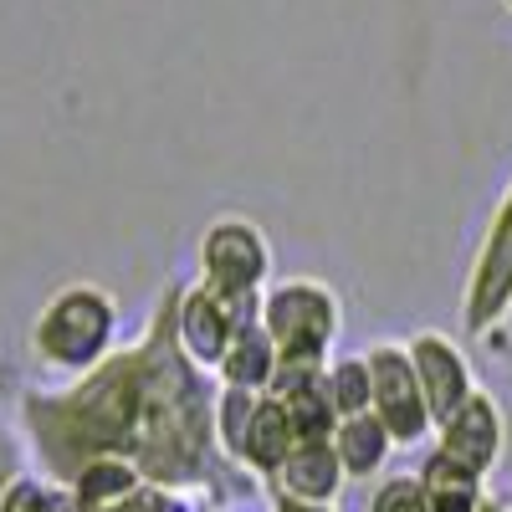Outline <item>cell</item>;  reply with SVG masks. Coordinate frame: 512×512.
<instances>
[{"label":"cell","mask_w":512,"mask_h":512,"mask_svg":"<svg viewBox=\"0 0 512 512\" xmlns=\"http://www.w3.org/2000/svg\"><path fill=\"white\" fill-rule=\"evenodd\" d=\"M175 297L169 282L154 297V313L139 344L108 349L67 390H26L21 425L47 482H67L82 461L123 456L144 482L169 492L221 487L216 451V374L200 369L175 333Z\"/></svg>","instance_id":"1"},{"label":"cell","mask_w":512,"mask_h":512,"mask_svg":"<svg viewBox=\"0 0 512 512\" xmlns=\"http://www.w3.org/2000/svg\"><path fill=\"white\" fill-rule=\"evenodd\" d=\"M118 338V303L98 282H67L31 323V354L57 374H88Z\"/></svg>","instance_id":"2"},{"label":"cell","mask_w":512,"mask_h":512,"mask_svg":"<svg viewBox=\"0 0 512 512\" xmlns=\"http://www.w3.org/2000/svg\"><path fill=\"white\" fill-rule=\"evenodd\" d=\"M256 323L267 328L277 359L328 364V349L338 344V328H344V303L318 277H282L267 282L256 297Z\"/></svg>","instance_id":"3"},{"label":"cell","mask_w":512,"mask_h":512,"mask_svg":"<svg viewBox=\"0 0 512 512\" xmlns=\"http://www.w3.org/2000/svg\"><path fill=\"white\" fill-rule=\"evenodd\" d=\"M512 318V180L492 210V226L477 246V262L461 292V328L472 338H492Z\"/></svg>","instance_id":"4"},{"label":"cell","mask_w":512,"mask_h":512,"mask_svg":"<svg viewBox=\"0 0 512 512\" xmlns=\"http://www.w3.org/2000/svg\"><path fill=\"white\" fill-rule=\"evenodd\" d=\"M200 282L226 297H256L272 282V241L256 221L226 216L200 236Z\"/></svg>","instance_id":"5"},{"label":"cell","mask_w":512,"mask_h":512,"mask_svg":"<svg viewBox=\"0 0 512 512\" xmlns=\"http://www.w3.org/2000/svg\"><path fill=\"white\" fill-rule=\"evenodd\" d=\"M369 364V410L379 415V425L390 431L395 446H415L436 431L431 425V410H425V395H420V379L410 369V354L405 344H390V338H379V344L364 354Z\"/></svg>","instance_id":"6"},{"label":"cell","mask_w":512,"mask_h":512,"mask_svg":"<svg viewBox=\"0 0 512 512\" xmlns=\"http://www.w3.org/2000/svg\"><path fill=\"white\" fill-rule=\"evenodd\" d=\"M262 297V292H256ZM256 297H226L216 287H185L180 282V297H175V333H180V349L200 364V369H216L226 338L236 333V323L256 318Z\"/></svg>","instance_id":"7"},{"label":"cell","mask_w":512,"mask_h":512,"mask_svg":"<svg viewBox=\"0 0 512 512\" xmlns=\"http://www.w3.org/2000/svg\"><path fill=\"white\" fill-rule=\"evenodd\" d=\"M436 451H446L451 461H461L466 472H497V461L507 451V415L487 390H472L441 425H436Z\"/></svg>","instance_id":"8"},{"label":"cell","mask_w":512,"mask_h":512,"mask_svg":"<svg viewBox=\"0 0 512 512\" xmlns=\"http://www.w3.org/2000/svg\"><path fill=\"white\" fill-rule=\"evenodd\" d=\"M405 354H410V369L420 379V395H425V410H431V425H441L466 395L477 390L472 364H466V354L451 344L446 333L420 328L410 344H405Z\"/></svg>","instance_id":"9"},{"label":"cell","mask_w":512,"mask_h":512,"mask_svg":"<svg viewBox=\"0 0 512 512\" xmlns=\"http://www.w3.org/2000/svg\"><path fill=\"white\" fill-rule=\"evenodd\" d=\"M328 364H308V359H277L272 379H267V395L282 405L287 425H292V441H318L333 436V405H328V384H323Z\"/></svg>","instance_id":"10"},{"label":"cell","mask_w":512,"mask_h":512,"mask_svg":"<svg viewBox=\"0 0 512 512\" xmlns=\"http://www.w3.org/2000/svg\"><path fill=\"white\" fill-rule=\"evenodd\" d=\"M267 487L287 492V497H303V502H338V492L349 487V477L333 456V441L318 436V441H292L287 456L277 461V472L267 477Z\"/></svg>","instance_id":"11"},{"label":"cell","mask_w":512,"mask_h":512,"mask_svg":"<svg viewBox=\"0 0 512 512\" xmlns=\"http://www.w3.org/2000/svg\"><path fill=\"white\" fill-rule=\"evenodd\" d=\"M333 456H338V466H344V477L349 482H369V477H379L384 472V461H390V451H395V441H390V431L379 425V415L374 410H359V415H338V425H333Z\"/></svg>","instance_id":"12"},{"label":"cell","mask_w":512,"mask_h":512,"mask_svg":"<svg viewBox=\"0 0 512 512\" xmlns=\"http://www.w3.org/2000/svg\"><path fill=\"white\" fill-rule=\"evenodd\" d=\"M292 446V425L282 415V405L267 395V390H256V405H251V420H246V431H241V451H236V466L251 477H272L277 472V461L287 456Z\"/></svg>","instance_id":"13"},{"label":"cell","mask_w":512,"mask_h":512,"mask_svg":"<svg viewBox=\"0 0 512 512\" xmlns=\"http://www.w3.org/2000/svg\"><path fill=\"white\" fill-rule=\"evenodd\" d=\"M272 369H277V349H272L267 328L256 318H246L226 338V349H221V359H216L210 374H216V384H236V390H267Z\"/></svg>","instance_id":"14"},{"label":"cell","mask_w":512,"mask_h":512,"mask_svg":"<svg viewBox=\"0 0 512 512\" xmlns=\"http://www.w3.org/2000/svg\"><path fill=\"white\" fill-rule=\"evenodd\" d=\"M420 492H425V512H477L482 497H487V477L477 472H466L461 461H451L446 451H431L420 461V472H415Z\"/></svg>","instance_id":"15"},{"label":"cell","mask_w":512,"mask_h":512,"mask_svg":"<svg viewBox=\"0 0 512 512\" xmlns=\"http://www.w3.org/2000/svg\"><path fill=\"white\" fill-rule=\"evenodd\" d=\"M139 482H144V477H139V472H134V466H128L123 456H93V461H82V466H77V472H72L62 487H67V492H72L82 507H93V512H98V507L118 502L123 492H134Z\"/></svg>","instance_id":"16"},{"label":"cell","mask_w":512,"mask_h":512,"mask_svg":"<svg viewBox=\"0 0 512 512\" xmlns=\"http://www.w3.org/2000/svg\"><path fill=\"white\" fill-rule=\"evenodd\" d=\"M323 384H328L333 415H359V410H369V364H364V354L333 359V364L323 369Z\"/></svg>","instance_id":"17"},{"label":"cell","mask_w":512,"mask_h":512,"mask_svg":"<svg viewBox=\"0 0 512 512\" xmlns=\"http://www.w3.org/2000/svg\"><path fill=\"white\" fill-rule=\"evenodd\" d=\"M200 492H169V487H154V482H139L134 492H123L118 502L98 507V512H195Z\"/></svg>","instance_id":"18"},{"label":"cell","mask_w":512,"mask_h":512,"mask_svg":"<svg viewBox=\"0 0 512 512\" xmlns=\"http://www.w3.org/2000/svg\"><path fill=\"white\" fill-rule=\"evenodd\" d=\"M369 512H425V492L410 472L400 477H384L374 492H369Z\"/></svg>","instance_id":"19"},{"label":"cell","mask_w":512,"mask_h":512,"mask_svg":"<svg viewBox=\"0 0 512 512\" xmlns=\"http://www.w3.org/2000/svg\"><path fill=\"white\" fill-rule=\"evenodd\" d=\"M52 482H41V477H26L16 472L11 487L0 492V512H52Z\"/></svg>","instance_id":"20"},{"label":"cell","mask_w":512,"mask_h":512,"mask_svg":"<svg viewBox=\"0 0 512 512\" xmlns=\"http://www.w3.org/2000/svg\"><path fill=\"white\" fill-rule=\"evenodd\" d=\"M21 472V451H16V436L6 431V425H0V492L11 487V477Z\"/></svg>","instance_id":"21"},{"label":"cell","mask_w":512,"mask_h":512,"mask_svg":"<svg viewBox=\"0 0 512 512\" xmlns=\"http://www.w3.org/2000/svg\"><path fill=\"white\" fill-rule=\"evenodd\" d=\"M272 512H338V507H333V502H303V497L272 492Z\"/></svg>","instance_id":"22"},{"label":"cell","mask_w":512,"mask_h":512,"mask_svg":"<svg viewBox=\"0 0 512 512\" xmlns=\"http://www.w3.org/2000/svg\"><path fill=\"white\" fill-rule=\"evenodd\" d=\"M52 487H57V482H52ZM52 512H93V507H82L67 487H57V492H52Z\"/></svg>","instance_id":"23"},{"label":"cell","mask_w":512,"mask_h":512,"mask_svg":"<svg viewBox=\"0 0 512 512\" xmlns=\"http://www.w3.org/2000/svg\"><path fill=\"white\" fill-rule=\"evenodd\" d=\"M477 512H512V502H502V497H482Z\"/></svg>","instance_id":"24"},{"label":"cell","mask_w":512,"mask_h":512,"mask_svg":"<svg viewBox=\"0 0 512 512\" xmlns=\"http://www.w3.org/2000/svg\"><path fill=\"white\" fill-rule=\"evenodd\" d=\"M195 512H221V507H210V502H200V507H195Z\"/></svg>","instance_id":"25"},{"label":"cell","mask_w":512,"mask_h":512,"mask_svg":"<svg viewBox=\"0 0 512 512\" xmlns=\"http://www.w3.org/2000/svg\"><path fill=\"white\" fill-rule=\"evenodd\" d=\"M502 6H507V11H512V0H502Z\"/></svg>","instance_id":"26"}]
</instances>
